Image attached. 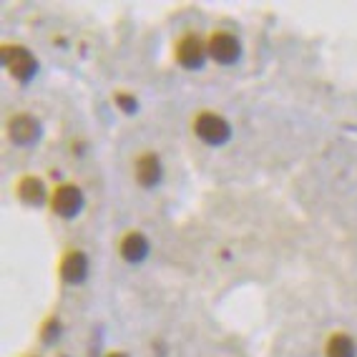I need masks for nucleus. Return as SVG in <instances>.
<instances>
[{
  "label": "nucleus",
  "mask_w": 357,
  "mask_h": 357,
  "mask_svg": "<svg viewBox=\"0 0 357 357\" xmlns=\"http://www.w3.org/2000/svg\"><path fill=\"white\" fill-rule=\"evenodd\" d=\"M0 58H3V66L8 68V73L18 81H31L36 76V70H38V61L28 51L26 45H18V43H6L0 48Z\"/></svg>",
  "instance_id": "f257e3e1"
},
{
  "label": "nucleus",
  "mask_w": 357,
  "mask_h": 357,
  "mask_svg": "<svg viewBox=\"0 0 357 357\" xmlns=\"http://www.w3.org/2000/svg\"><path fill=\"white\" fill-rule=\"evenodd\" d=\"M194 134L199 141H204L206 146H222L231 139V126L224 116L214 114V111H202L194 119Z\"/></svg>",
  "instance_id": "f03ea898"
},
{
  "label": "nucleus",
  "mask_w": 357,
  "mask_h": 357,
  "mask_svg": "<svg viewBox=\"0 0 357 357\" xmlns=\"http://www.w3.org/2000/svg\"><path fill=\"white\" fill-rule=\"evenodd\" d=\"M206 51H209V58H214L219 66H231L242 56V45L231 33L217 31L211 33L209 40H206Z\"/></svg>",
  "instance_id": "7ed1b4c3"
},
{
  "label": "nucleus",
  "mask_w": 357,
  "mask_h": 357,
  "mask_svg": "<svg viewBox=\"0 0 357 357\" xmlns=\"http://www.w3.org/2000/svg\"><path fill=\"white\" fill-rule=\"evenodd\" d=\"M83 204H86V199H83V192L76 184H61L53 192L51 199L53 211H56L58 217H66V219L78 217V211L83 209Z\"/></svg>",
  "instance_id": "20e7f679"
},
{
  "label": "nucleus",
  "mask_w": 357,
  "mask_h": 357,
  "mask_svg": "<svg viewBox=\"0 0 357 357\" xmlns=\"http://www.w3.org/2000/svg\"><path fill=\"white\" fill-rule=\"evenodd\" d=\"M206 56H209V51H206V43L199 36H184V38L176 43V61L184 68L189 70H199L202 66H204Z\"/></svg>",
  "instance_id": "39448f33"
},
{
  "label": "nucleus",
  "mask_w": 357,
  "mask_h": 357,
  "mask_svg": "<svg viewBox=\"0 0 357 357\" xmlns=\"http://www.w3.org/2000/svg\"><path fill=\"white\" fill-rule=\"evenodd\" d=\"M8 136L18 146H31L33 141L40 136V123L31 114H18L8 121Z\"/></svg>",
  "instance_id": "423d86ee"
},
{
  "label": "nucleus",
  "mask_w": 357,
  "mask_h": 357,
  "mask_svg": "<svg viewBox=\"0 0 357 357\" xmlns=\"http://www.w3.org/2000/svg\"><path fill=\"white\" fill-rule=\"evenodd\" d=\"M89 277V257L81 249H70L61 259V280L66 284H81Z\"/></svg>",
  "instance_id": "0eeeda50"
},
{
  "label": "nucleus",
  "mask_w": 357,
  "mask_h": 357,
  "mask_svg": "<svg viewBox=\"0 0 357 357\" xmlns=\"http://www.w3.org/2000/svg\"><path fill=\"white\" fill-rule=\"evenodd\" d=\"M119 252H121V259L128 264H139L149 257V239L141 231H126L121 236V244H119Z\"/></svg>",
  "instance_id": "6e6552de"
},
{
  "label": "nucleus",
  "mask_w": 357,
  "mask_h": 357,
  "mask_svg": "<svg viewBox=\"0 0 357 357\" xmlns=\"http://www.w3.org/2000/svg\"><path fill=\"white\" fill-rule=\"evenodd\" d=\"M164 172H161V161L156 153H141L136 159V181H139L144 189H153L159 184Z\"/></svg>",
  "instance_id": "1a4fd4ad"
},
{
  "label": "nucleus",
  "mask_w": 357,
  "mask_h": 357,
  "mask_svg": "<svg viewBox=\"0 0 357 357\" xmlns=\"http://www.w3.org/2000/svg\"><path fill=\"white\" fill-rule=\"evenodd\" d=\"M18 199L28 206H40L45 202V184L38 176H23L18 181Z\"/></svg>",
  "instance_id": "9d476101"
},
{
  "label": "nucleus",
  "mask_w": 357,
  "mask_h": 357,
  "mask_svg": "<svg viewBox=\"0 0 357 357\" xmlns=\"http://www.w3.org/2000/svg\"><path fill=\"white\" fill-rule=\"evenodd\" d=\"M325 357H357L355 340H352L350 335H344V332H335V335L327 340Z\"/></svg>",
  "instance_id": "9b49d317"
},
{
  "label": "nucleus",
  "mask_w": 357,
  "mask_h": 357,
  "mask_svg": "<svg viewBox=\"0 0 357 357\" xmlns=\"http://www.w3.org/2000/svg\"><path fill=\"white\" fill-rule=\"evenodd\" d=\"M116 106H119L123 114H136V111H139V101H136L131 93H123V91L116 93Z\"/></svg>",
  "instance_id": "f8f14e48"
},
{
  "label": "nucleus",
  "mask_w": 357,
  "mask_h": 357,
  "mask_svg": "<svg viewBox=\"0 0 357 357\" xmlns=\"http://www.w3.org/2000/svg\"><path fill=\"white\" fill-rule=\"evenodd\" d=\"M58 335H61V325H58L56 317H51L43 325V335H40V337H43V342H53V340H56Z\"/></svg>",
  "instance_id": "ddd939ff"
},
{
  "label": "nucleus",
  "mask_w": 357,
  "mask_h": 357,
  "mask_svg": "<svg viewBox=\"0 0 357 357\" xmlns=\"http://www.w3.org/2000/svg\"><path fill=\"white\" fill-rule=\"evenodd\" d=\"M106 357H128V355H123V352H109Z\"/></svg>",
  "instance_id": "4468645a"
}]
</instances>
